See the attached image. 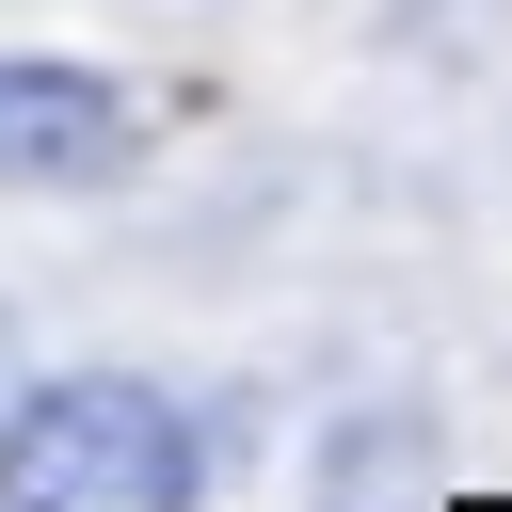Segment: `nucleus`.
<instances>
[{"label":"nucleus","mask_w":512,"mask_h":512,"mask_svg":"<svg viewBox=\"0 0 512 512\" xmlns=\"http://www.w3.org/2000/svg\"><path fill=\"white\" fill-rule=\"evenodd\" d=\"M144 144H160L144 80L64 64V48H0V192H112V176H144Z\"/></svg>","instance_id":"2"},{"label":"nucleus","mask_w":512,"mask_h":512,"mask_svg":"<svg viewBox=\"0 0 512 512\" xmlns=\"http://www.w3.org/2000/svg\"><path fill=\"white\" fill-rule=\"evenodd\" d=\"M208 448L144 368H64L0 416V512H192Z\"/></svg>","instance_id":"1"}]
</instances>
